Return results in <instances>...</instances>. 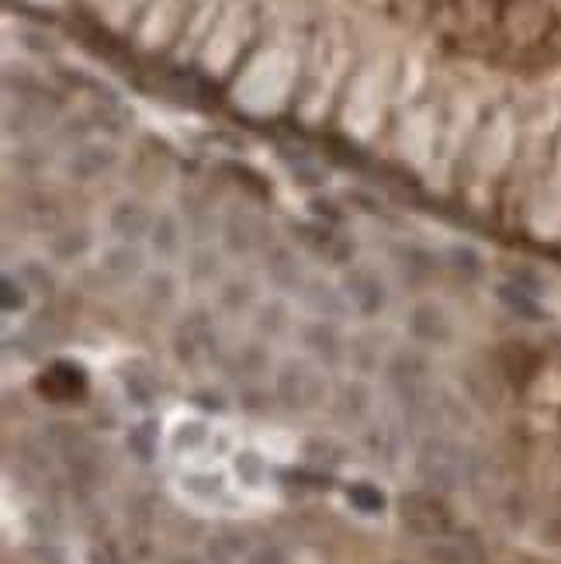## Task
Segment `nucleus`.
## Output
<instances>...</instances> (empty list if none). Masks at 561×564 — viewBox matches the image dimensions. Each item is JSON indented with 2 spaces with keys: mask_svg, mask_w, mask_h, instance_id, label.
Here are the masks:
<instances>
[{
  "mask_svg": "<svg viewBox=\"0 0 561 564\" xmlns=\"http://www.w3.org/2000/svg\"><path fill=\"white\" fill-rule=\"evenodd\" d=\"M381 378H385L388 395L396 399V405L402 409L406 420H412V423H433L441 391H436L433 364H430L427 350H420V347H399V350H392V354H388V360H385V367H381Z\"/></svg>",
  "mask_w": 561,
  "mask_h": 564,
  "instance_id": "f257e3e1",
  "label": "nucleus"
},
{
  "mask_svg": "<svg viewBox=\"0 0 561 564\" xmlns=\"http://www.w3.org/2000/svg\"><path fill=\"white\" fill-rule=\"evenodd\" d=\"M412 464H417V475L427 485V492L447 496V492H461L468 488L475 478V457L465 444H457L454 436L430 430L420 436L417 454H412Z\"/></svg>",
  "mask_w": 561,
  "mask_h": 564,
  "instance_id": "f03ea898",
  "label": "nucleus"
},
{
  "mask_svg": "<svg viewBox=\"0 0 561 564\" xmlns=\"http://www.w3.org/2000/svg\"><path fill=\"white\" fill-rule=\"evenodd\" d=\"M333 395L330 378L309 357H288L274 371V402L288 412H315Z\"/></svg>",
  "mask_w": 561,
  "mask_h": 564,
  "instance_id": "7ed1b4c3",
  "label": "nucleus"
},
{
  "mask_svg": "<svg viewBox=\"0 0 561 564\" xmlns=\"http://www.w3.org/2000/svg\"><path fill=\"white\" fill-rule=\"evenodd\" d=\"M48 440H53V447H56L63 468L69 471L73 481L84 485V488L101 485V478H105V454H101V447H97L80 426L56 423L53 430H48Z\"/></svg>",
  "mask_w": 561,
  "mask_h": 564,
  "instance_id": "20e7f679",
  "label": "nucleus"
},
{
  "mask_svg": "<svg viewBox=\"0 0 561 564\" xmlns=\"http://www.w3.org/2000/svg\"><path fill=\"white\" fill-rule=\"evenodd\" d=\"M170 350L187 367H198L218 357V329H215V315L205 305L187 308L174 329H170Z\"/></svg>",
  "mask_w": 561,
  "mask_h": 564,
  "instance_id": "39448f33",
  "label": "nucleus"
},
{
  "mask_svg": "<svg viewBox=\"0 0 561 564\" xmlns=\"http://www.w3.org/2000/svg\"><path fill=\"white\" fill-rule=\"evenodd\" d=\"M302 357H309L312 364H320L323 371H333V367H344L350 357V343L344 336V326L330 323V318H305L295 329Z\"/></svg>",
  "mask_w": 561,
  "mask_h": 564,
  "instance_id": "423d86ee",
  "label": "nucleus"
},
{
  "mask_svg": "<svg viewBox=\"0 0 561 564\" xmlns=\"http://www.w3.org/2000/svg\"><path fill=\"white\" fill-rule=\"evenodd\" d=\"M218 239H223V250L229 257H253L271 250V229L250 208H229L223 215V226H218Z\"/></svg>",
  "mask_w": 561,
  "mask_h": 564,
  "instance_id": "0eeeda50",
  "label": "nucleus"
},
{
  "mask_svg": "<svg viewBox=\"0 0 561 564\" xmlns=\"http://www.w3.org/2000/svg\"><path fill=\"white\" fill-rule=\"evenodd\" d=\"M406 333L412 339V347H427V350H441L454 343V318L441 302H412L406 312Z\"/></svg>",
  "mask_w": 561,
  "mask_h": 564,
  "instance_id": "6e6552de",
  "label": "nucleus"
},
{
  "mask_svg": "<svg viewBox=\"0 0 561 564\" xmlns=\"http://www.w3.org/2000/svg\"><path fill=\"white\" fill-rule=\"evenodd\" d=\"M339 288L350 299L354 312L364 318H375L388 308V284L371 263H347L339 271Z\"/></svg>",
  "mask_w": 561,
  "mask_h": 564,
  "instance_id": "1a4fd4ad",
  "label": "nucleus"
},
{
  "mask_svg": "<svg viewBox=\"0 0 561 564\" xmlns=\"http://www.w3.org/2000/svg\"><path fill=\"white\" fill-rule=\"evenodd\" d=\"M399 512H402V523L412 533L427 536V541H436V536L451 533V512H447V506L441 499H436V492H409V496H402Z\"/></svg>",
  "mask_w": 561,
  "mask_h": 564,
  "instance_id": "9d476101",
  "label": "nucleus"
},
{
  "mask_svg": "<svg viewBox=\"0 0 561 564\" xmlns=\"http://www.w3.org/2000/svg\"><path fill=\"white\" fill-rule=\"evenodd\" d=\"M496 302L509 315H517L520 323H541V318H544L541 281L533 274H527V271H517V274H509L506 281H499L496 284Z\"/></svg>",
  "mask_w": 561,
  "mask_h": 564,
  "instance_id": "9b49d317",
  "label": "nucleus"
},
{
  "mask_svg": "<svg viewBox=\"0 0 561 564\" xmlns=\"http://www.w3.org/2000/svg\"><path fill=\"white\" fill-rule=\"evenodd\" d=\"M333 415L344 426H364L375 415V388L364 378H344L330 395Z\"/></svg>",
  "mask_w": 561,
  "mask_h": 564,
  "instance_id": "f8f14e48",
  "label": "nucleus"
},
{
  "mask_svg": "<svg viewBox=\"0 0 561 564\" xmlns=\"http://www.w3.org/2000/svg\"><path fill=\"white\" fill-rule=\"evenodd\" d=\"M263 274H267V281H271V288L278 294H284V299H299L302 288L312 278L305 271L302 257L291 247H271V250H267L263 253Z\"/></svg>",
  "mask_w": 561,
  "mask_h": 564,
  "instance_id": "ddd939ff",
  "label": "nucleus"
},
{
  "mask_svg": "<svg viewBox=\"0 0 561 564\" xmlns=\"http://www.w3.org/2000/svg\"><path fill=\"white\" fill-rule=\"evenodd\" d=\"M299 302L312 312V318H330V323H344V318H350V312H354L344 288L333 281H323V278H309V284L299 294Z\"/></svg>",
  "mask_w": 561,
  "mask_h": 564,
  "instance_id": "4468645a",
  "label": "nucleus"
},
{
  "mask_svg": "<svg viewBox=\"0 0 561 564\" xmlns=\"http://www.w3.org/2000/svg\"><path fill=\"white\" fill-rule=\"evenodd\" d=\"M118 163V150L111 142H80L73 145L69 156H66V174L73 181H94V177H105L108 170H115Z\"/></svg>",
  "mask_w": 561,
  "mask_h": 564,
  "instance_id": "2eb2a0df",
  "label": "nucleus"
},
{
  "mask_svg": "<svg viewBox=\"0 0 561 564\" xmlns=\"http://www.w3.org/2000/svg\"><path fill=\"white\" fill-rule=\"evenodd\" d=\"M291 232H295V239L302 242L305 250H312L315 257L339 263V267L350 263V253H354L350 239L333 232L330 226H323V223H295V226H291Z\"/></svg>",
  "mask_w": 561,
  "mask_h": 564,
  "instance_id": "dca6fc26",
  "label": "nucleus"
},
{
  "mask_svg": "<svg viewBox=\"0 0 561 564\" xmlns=\"http://www.w3.org/2000/svg\"><path fill=\"white\" fill-rule=\"evenodd\" d=\"M153 212L145 208L142 202L136 198H126L118 202L111 212H108V229L118 242H142L150 239V229H153Z\"/></svg>",
  "mask_w": 561,
  "mask_h": 564,
  "instance_id": "f3484780",
  "label": "nucleus"
},
{
  "mask_svg": "<svg viewBox=\"0 0 561 564\" xmlns=\"http://www.w3.org/2000/svg\"><path fill=\"white\" fill-rule=\"evenodd\" d=\"M291 329H295V315H291V299L284 294H271V299H260V305L253 308V333L263 343L284 339Z\"/></svg>",
  "mask_w": 561,
  "mask_h": 564,
  "instance_id": "a211bd4d",
  "label": "nucleus"
},
{
  "mask_svg": "<svg viewBox=\"0 0 561 564\" xmlns=\"http://www.w3.org/2000/svg\"><path fill=\"white\" fill-rule=\"evenodd\" d=\"M101 271L118 281V284H129V281H142L145 274V253L139 242H111V247L101 250Z\"/></svg>",
  "mask_w": 561,
  "mask_h": 564,
  "instance_id": "6ab92c4d",
  "label": "nucleus"
},
{
  "mask_svg": "<svg viewBox=\"0 0 561 564\" xmlns=\"http://www.w3.org/2000/svg\"><path fill=\"white\" fill-rule=\"evenodd\" d=\"M226 375L239 384H250V381H260L267 375V367H271V350H267L263 339H250L242 343V347H236L226 360Z\"/></svg>",
  "mask_w": 561,
  "mask_h": 564,
  "instance_id": "aec40b11",
  "label": "nucleus"
},
{
  "mask_svg": "<svg viewBox=\"0 0 561 564\" xmlns=\"http://www.w3.org/2000/svg\"><path fill=\"white\" fill-rule=\"evenodd\" d=\"M392 263L399 267L402 278H412V281H430L436 271H441V257L433 250L420 247V242H392Z\"/></svg>",
  "mask_w": 561,
  "mask_h": 564,
  "instance_id": "412c9836",
  "label": "nucleus"
},
{
  "mask_svg": "<svg viewBox=\"0 0 561 564\" xmlns=\"http://www.w3.org/2000/svg\"><path fill=\"white\" fill-rule=\"evenodd\" d=\"M150 253L160 260H177L184 253V226L174 212H160L153 218V229H150Z\"/></svg>",
  "mask_w": 561,
  "mask_h": 564,
  "instance_id": "4be33fe9",
  "label": "nucleus"
},
{
  "mask_svg": "<svg viewBox=\"0 0 561 564\" xmlns=\"http://www.w3.org/2000/svg\"><path fill=\"white\" fill-rule=\"evenodd\" d=\"M260 305V291L250 278H226L215 288V308L226 315H247Z\"/></svg>",
  "mask_w": 561,
  "mask_h": 564,
  "instance_id": "5701e85b",
  "label": "nucleus"
},
{
  "mask_svg": "<svg viewBox=\"0 0 561 564\" xmlns=\"http://www.w3.org/2000/svg\"><path fill=\"white\" fill-rule=\"evenodd\" d=\"M184 274L194 288H218L226 281L223 274V257H218V250L212 247H198V250H191L187 260H184Z\"/></svg>",
  "mask_w": 561,
  "mask_h": 564,
  "instance_id": "b1692460",
  "label": "nucleus"
},
{
  "mask_svg": "<svg viewBox=\"0 0 561 564\" xmlns=\"http://www.w3.org/2000/svg\"><path fill=\"white\" fill-rule=\"evenodd\" d=\"M142 299L145 305H153L157 312H170V308H177L181 302V281L177 274H170V271H150L142 278Z\"/></svg>",
  "mask_w": 561,
  "mask_h": 564,
  "instance_id": "393cba45",
  "label": "nucleus"
},
{
  "mask_svg": "<svg viewBox=\"0 0 561 564\" xmlns=\"http://www.w3.org/2000/svg\"><path fill=\"white\" fill-rule=\"evenodd\" d=\"M444 263L451 267L454 278L468 281V284L482 281L485 271H489V267H485V257L472 247V242H451V247L444 250Z\"/></svg>",
  "mask_w": 561,
  "mask_h": 564,
  "instance_id": "a878e982",
  "label": "nucleus"
},
{
  "mask_svg": "<svg viewBox=\"0 0 561 564\" xmlns=\"http://www.w3.org/2000/svg\"><path fill=\"white\" fill-rule=\"evenodd\" d=\"M94 250V236L90 229H63L48 239V257L56 263H77Z\"/></svg>",
  "mask_w": 561,
  "mask_h": 564,
  "instance_id": "bb28decb",
  "label": "nucleus"
},
{
  "mask_svg": "<svg viewBox=\"0 0 561 564\" xmlns=\"http://www.w3.org/2000/svg\"><path fill=\"white\" fill-rule=\"evenodd\" d=\"M430 557L436 564H482V554L472 541H457V536L444 533L430 541Z\"/></svg>",
  "mask_w": 561,
  "mask_h": 564,
  "instance_id": "cd10ccee",
  "label": "nucleus"
},
{
  "mask_svg": "<svg viewBox=\"0 0 561 564\" xmlns=\"http://www.w3.org/2000/svg\"><path fill=\"white\" fill-rule=\"evenodd\" d=\"M247 554H250V547L239 533H215L205 544L208 564H239V561H247Z\"/></svg>",
  "mask_w": 561,
  "mask_h": 564,
  "instance_id": "c85d7f7f",
  "label": "nucleus"
},
{
  "mask_svg": "<svg viewBox=\"0 0 561 564\" xmlns=\"http://www.w3.org/2000/svg\"><path fill=\"white\" fill-rule=\"evenodd\" d=\"M121 391H126V399L132 405L145 409V405H153V399L160 395V384L142 371H126L121 375Z\"/></svg>",
  "mask_w": 561,
  "mask_h": 564,
  "instance_id": "c756f323",
  "label": "nucleus"
},
{
  "mask_svg": "<svg viewBox=\"0 0 561 564\" xmlns=\"http://www.w3.org/2000/svg\"><path fill=\"white\" fill-rule=\"evenodd\" d=\"M32 302V291L29 284H24L18 274H4V281H0V308H4V315H18L24 312Z\"/></svg>",
  "mask_w": 561,
  "mask_h": 564,
  "instance_id": "7c9ffc66",
  "label": "nucleus"
},
{
  "mask_svg": "<svg viewBox=\"0 0 561 564\" xmlns=\"http://www.w3.org/2000/svg\"><path fill=\"white\" fill-rule=\"evenodd\" d=\"M364 447H368V454L378 457V460H396L399 436L388 426H368V430H364Z\"/></svg>",
  "mask_w": 561,
  "mask_h": 564,
  "instance_id": "2f4dec72",
  "label": "nucleus"
},
{
  "mask_svg": "<svg viewBox=\"0 0 561 564\" xmlns=\"http://www.w3.org/2000/svg\"><path fill=\"white\" fill-rule=\"evenodd\" d=\"M18 278L29 284V291L32 294H42V299H48V294L56 291V278H53V271L42 263V260H24L21 263V271H18Z\"/></svg>",
  "mask_w": 561,
  "mask_h": 564,
  "instance_id": "473e14b6",
  "label": "nucleus"
},
{
  "mask_svg": "<svg viewBox=\"0 0 561 564\" xmlns=\"http://www.w3.org/2000/svg\"><path fill=\"white\" fill-rule=\"evenodd\" d=\"M233 468H236V478L239 481H247V485H260L263 475H267V464L260 460L257 451H239L233 457Z\"/></svg>",
  "mask_w": 561,
  "mask_h": 564,
  "instance_id": "72a5a7b5",
  "label": "nucleus"
},
{
  "mask_svg": "<svg viewBox=\"0 0 561 564\" xmlns=\"http://www.w3.org/2000/svg\"><path fill=\"white\" fill-rule=\"evenodd\" d=\"M350 502H354L360 512H378V509L385 506V496L378 492L375 485H368V481H357V485H350Z\"/></svg>",
  "mask_w": 561,
  "mask_h": 564,
  "instance_id": "f704fd0d",
  "label": "nucleus"
},
{
  "mask_svg": "<svg viewBox=\"0 0 561 564\" xmlns=\"http://www.w3.org/2000/svg\"><path fill=\"white\" fill-rule=\"evenodd\" d=\"M242 564H288V554L278 544H257V547H250Z\"/></svg>",
  "mask_w": 561,
  "mask_h": 564,
  "instance_id": "c9c22d12",
  "label": "nucleus"
},
{
  "mask_svg": "<svg viewBox=\"0 0 561 564\" xmlns=\"http://www.w3.org/2000/svg\"><path fill=\"white\" fill-rule=\"evenodd\" d=\"M205 440V423H181L177 426V444L181 447H194Z\"/></svg>",
  "mask_w": 561,
  "mask_h": 564,
  "instance_id": "e433bc0d",
  "label": "nucleus"
},
{
  "mask_svg": "<svg viewBox=\"0 0 561 564\" xmlns=\"http://www.w3.org/2000/svg\"><path fill=\"white\" fill-rule=\"evenodd\" d=\"M174 564H194L191 557H181V561H174Z\"/></svg>",
  "mask_w": 561,
  "mask_h": 564,
  "instance_id": "4c0bfd02",
  "label": "nucleus"
}]
</instances>
